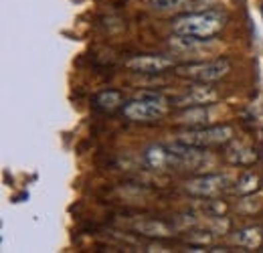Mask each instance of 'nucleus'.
Segmentation results:
<instances>
[{
    "label": "nucleus",
    "mask_w": 263,
    "mask_h": 253,
    "mask_svg": "<svg viewBox=\"0 0 263 253\" xmlns=\"http://www.w3.org/2000/svg\"><path fill=\"white\" fill-rule=\"evenodd\" d=\"M229 23V14L219 8H206L198 12H184L176 19H172V34L180 37H193L198 41H211L217 34H221Z\"/></svg>",
    "instance_id": "obj_1"
},
{
    "label": "nucleus",
    "mask_w": 263,
    "mask_h": 253,
    "mask_svg": "<svg viewBox=\"0 0 263 253\" xmlns=\"http://www.w3.org/2000/svg\"><path fill=\"white\" fill-rule=\"evenodd\" d=\"M172 107V99L158 92H140L134 99L126 101L122 114L134 124H154L168 116Z\"/></svg>",
    "instance_id": "obj_2"
},
{
    "label": "nucleus",
    "mask_w": 263,
    "mask_h": 253,
    "mask_svg": "<svg viewBox=\"0 0 263 253\" xmlns=\"http://www.w3.org/2000/svg\"><path fill=\"white\" fill-rule=\"evenodd\" d=\"M233 71V63L227 57H217L211 61H195V63H178L172 73L180 79L193 83H217L225 79Z\"/></svg>",
    "instance_id": "obj_3"
},
{
    "label": "nucleus",
    "mask_w": 263,
    "mask_h": 253,
    "mask_svg": "<svg viewBox=\"0 0 263 253\" xmlns=\"http://www.w3.org/2000/svg\"><path fill=\"white\" fill-rule=\"evenodd\" d=\"M235 138V128L229 124L223 126H200V128H186L184 132L178 134L176 140L189 144V146H197V148H223L225 144H229Z\"/></svg>",
    "instance_id": "obj_4"
},
{
    "label": "nucleus",
    "mask_w": 263,
    "mask_h": 253,
    "mask_svg": "<svg viewBox=\"0 0 263 253\" xmlns=\"http://www.w3.org/2000/svg\"><path fill=\"white\" fill-rule=\"evenodd\" d=\"M186 192L197 198H213L221 196L225 190H229V178L225 174H198L195 178H189L184 185Z\"/></svg>",
    "instance_id": "obj_5"
},
{
    "label": "nucleus",
    "mask_w": 263,
    "mask_h": 253,
    "mask_svg": "<svg viewBox=\"0 0 263 253\" xmlns=\"http://www.w3.org/2000/svg\"><path fill=\"white\" fill-rule=\"evenodd\" d=\"M124 65L132 73H140V75H162L176 67L174 59L166 55H134L126 59Z\"/></svg>",
    "instance_id": "obj_6"
},
{
    "label": "nucleus",
    "mask_w": 263,
    "mask_h": 253,
    "mask_svg": "<svg viewBox=\"0 0 263 253\" xmlns=\"http://www.w3.org/2000/svg\"><path fill=\"white\" fill-rule=\"evenodd\" d=\"M217 99H219V94L215 87H211V83H195L182 95L172 99V107L180 110V107H193V105H211V103H217Z\"/></svg>",
    "instance_id": "obj_7"
},
{
    "label": "nucleus",
    "mask_w": 263,
    "mask_h": 253,
    "mask_svg": "<svg viewBox=\"0 0 263 253\" xmlns=\"http://www.w3.org/2000/svg\"><path fill=\"white\" fill-rule=\"evenodd\" d=\"M223 158L227 160L229 164H233V166H245L247 168V166H253L257 162L259 154H257L255 146L233 138L229 144L223 146Z\"/></svg>",
    "instance_id": "obj_8"
},
{
    "label": "nucleus",
    "mask_w": 263,
    "mask_h": 253,
    "mask_svg": "<svg viewBox=\"0 0 263 253\" xmlns=\"http://www.w3.org/2000/svg\"><path fill=\"white\" fill-rule=\"evenodd\" d=\"M209 105H193V107H180L176 112V124L184 128H200L209 122Z\"/></svg>",
    "instance_id": "obj_9"
},
{
    "label": "nucleus",
    "mask_w": 263,
    "mask_h": 253,
    "mask_svg": "<svg viewBox=\"0 0 263 253\" xmlns=\"http://www.w3.org/2000/svg\"><path fill=\"white\" fill-rule=\"evenodd\" d=\"M124 103H126V99H124V94L120 89H103L93 97V107L98 112H103V114L118 112L124 107Z\"/></svg>",
    "instance_id": "obj_10"
},
{
    "label": "nucleus",
    "mask_w": 263,
    "mask_h": 253,
    "mask_svg": "<svg viewBox=\"0 0 263 253\" xmlns=\"http://www.w3.org/2000/svg\"><path fill=\"white\" fill-rule=\"evenodd\" d=\"M237 245L243 247V249H249V251H257L259 247H263V229L261 227H245L237 233L235 237Z\"/></svg>",
    "instance_id": "obj_11"
},
{
    "label": "nucleus",
    "mask_w": 263,
    "mask_h": 253,
    "mask_svg": "<svg viewBox=\"0 0 263 253\" xmlns=\"http://www.w3.org/2000/svg\"><path fill=\"white\" fill-rule=\"evenodd\" d=\"M136 231H140V235L156 237V239H164V237L172 235V229L164 221H156V219H146V221L138 223Z\"/></svg>",
    "instance_id": "obj_12"
},
{
    "label": "nucleus",
    "mask_w": 263,
    "mask_h": 253,
    "mask_svg": "<svg viewBox=\"0 0 263 253\" xmlns=\"http://www.w3.org/2000/svg\"><path fill=\"white\" fill-rule=\"evenodd\" d=\"M257 189H259V176L255 172L247 170V172H243L239 176V180L235 183V187L231 189V192H235L239 196H247V194H255Z\"/></svg>",
    "instance_id": "obj_13"
},
{
    "label": "nucleus",
    "mask_w": 263,
    "mask_h": 253,
    "mask_svg": "<svg viewBox=\"0 0 263 253\" xmlns=\"http://www.w3.org/2000/svg\"><path fill=\"white\" fill-rule=\"evenodd\" d=\"M200 211L211 217V219H219V217H227V211H229V205L217 196L213 198H204V205L200 207Z\"/></svg>",
    "instance_id": "obj_14"
},
{
    "label": "nucleus",
    "mask_w": 263,
    "mask_h": 253,
    "mask_svg": "<svg viewBox=\"0 0 263 253\" xmlns=\"http://www.w3.org/2000/svg\"><path fill=\"white\" fill-rule=\"evenodd\" d=\"M189 2H197V0H150V4L156 10H174V8L186 6Z\"/></svg>",
    "instance_id": "obj_15"
},
{
    "label": "nucleus",
    "mask_w": 263,
    "mask_h": 253,
    "mask_svg": "<svg viewBox=\"0 0 263 253\" xmlns=\"http://www.w3.org/2000/svg\"><path fill=\"white\" fill-rule=\"evenodd\" d=\"M261 10H263V6H261Z\"/></svg>",
    "instance_id": "obj_16"
}]
</instances>
